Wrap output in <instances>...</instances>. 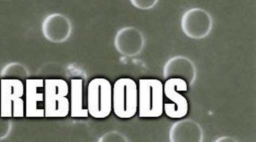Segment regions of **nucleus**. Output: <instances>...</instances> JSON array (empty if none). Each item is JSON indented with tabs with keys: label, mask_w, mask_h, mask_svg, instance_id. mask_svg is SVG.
<instances>
[{
	"label": "nucleus",
	"mask_w": 256,
	"mask_h": 142,
	"mask_svg": "<svg viewBox=\"0 0 256 142\" xmlns=\"http://www.w3.org/2000/svg\"><path fill=\"white\" fill-rule=\"evenodd\" d=\"M140 118H157L164 114V84L156 78H140L138 88Z\"/></svg>",
	"instance_id": "1"
},
{
	"label": "nucleus",
	"mask_w": 256,
	"mask_h": 142,
	"mask_svg": "<svg viewBox=\"0 0 256 142\" xmlns=\"http://www.w3.org/2000/svg\"><path fill=\"white\" fill-rule=\"evenodd\" d=\"M70 86L62 78L44 80V115L46 118H64L70 114Z\"/></svg>",
	"instance_id": "2"
},
{
	"label": "nucleus",
	"mask_w": 256,
	"mask_h": 142,
	"mask_svg": "<svg viewBox=\"0 0 256 142\" xmlns=\"http://www.w3.org/2000/svg\"><path fill=\"white\" fill-rule=\"evenodd\" d=\"M0 114L5 118L24 116V84L18 78L0 80Z\"/></svg>",
	"instance_id": "3"
},
{
	"label": "nucleus",
	"mask_w": 256,
	"mask_h": 142,
	"mask_svg": "<svg viewBox=\"0 0 256 142\" xmlns=\"http://www.w3.org/2000/svg\"><path fill=\"white\" fill-rule=\"evenodd\" d=\"M88 114L96 119L107 118L112 110V86L107 78L92 80L87 88Z\"/></svg>",
	"instance_id": "4"
},
{
	"label": "nucleus",
	"mask_w": 256,
	"mask_h": 142,
	"mask_svg": "<svg viewBox=\"0 0 256 142\" xmlns=\"http://www.w3.org/2000/svg\"><path fill=\"white\" fill-rule=\"evenodd\" d=\"M112 110L117 117L130 119L138 112V86L134 80H117L112 88Z\"/></svg>",
	"instance_id": "5"
},
{
	"label": "nucleus",
	"mask_w": 256,
	"mask_h": 142,
	"mask_svg": "<svg viewBox=\"0 0 256 142\" xmlns=\"http://www.w3.org/2000/svg\"><path fill=\"white\" fill-rule=\"evenodd\" d=\"M188 89V84L180 78H168L164 82V96L170 103L164 104V112L171 119H182L188 114V101L180 92H185Z\"/></svg>",
	"instance_id": "6"
},
{
	"label": "nucleus",
	"mask_w": 256,
	"mask_h": 142,
	"mask_svg": "<svg viewBox=\"0 0 256 142\" xmlns=\"http://www.w3.org/2000/svg\"><path fill=\"white\" fill-rule=\"evenodd\" d=\"M182 29L185 35L194 40L206 38L212 29V15L200 8H192L185 12L182 18Z\"/></svg>",
	"instance_id": "7"
},
{
	"label": "nucleus",
	"mask_w": 256,
	"mask_h": 142,
	"mask_svg": "<svg viewBox=\"0 0 256 142\" xmlns=\"http://www.w3.org/2000/svg\"><path fill=\"white\" fill-rule=\"evenodd\" d=\"M114 45L118 52L122 56H136L144 49L145 38L140 30L133 26H128L117 32Z\"/></svg>",
	"instance_id": "8"
},
{
	"label": "nucleus",
	"mask_w": 256,
	"mask_h": 142,
	"mask_svg": "<svg viewBox=\"0 0 256 142\" xmlns=\"http://www.w3.org/2000/svg\"><path fill=\"white\" fill-rule=\"evenodd\" d=\"M24 114L28 118H43L44 80L26 78L24 88Z\"/></svg>",
	"instance_id": "9"
},
{
	"label": "nucleus",
	"mask_w": 256,
	"mask_h": 142,
	"mask_svg": "<svg viewBox=\"0 0 256 142\" xmlns=\"http://www.w3.org/2000/svg\"><path fill=\"white\" fill-rule=\"evenodd\" d=\"M72 32V22L66 15L52 14L43 21V36L50 42H64L70 38Z\"/></svg>",
	"instance_id": "10"
},
{
	"label": "nucleus",
	"mask_w": 256,
	"mask_h": 142,
	"mask_svg": "<svg viewBox=\"0 0 256 142\" xmlns=\"http://www.w3.org/2000/svg\"><path fill=\"white\" fill-rule=\"evenodd\" d=\"M164 78H182L187 84H192L196 78V66L187 57H172L164 66Z\"/></svg>",
	"instance_id": "11"
},
{
	"label": "nucleus",
	"mask_w": 256,
	"mask_h": 142,
	"mask_svg": "<svg viewBox=\"0 0 256 142\" xmlns=\"http://www.w3.org/2000/svg\"><path fill=\"white\" fill-rule=\"evenodd\" d=\"M203 130L196 122L182 119L176 122L170 130V142H203Z\"/></svg>",
	"instance_id": "12"
},
{
	"label": "nucleus",
	"mask_w": 256,
	"mask_h": 142,
	"mask_svg": "<svg viewBox=\"0 0 256 142\" xmlns=\"http://www.w3.org/2000/svg\"><path fill=\"white\" fill-rule=\"evenodd\" d=\"M84 82L80 78H72L70 82V112L72 118H87L88 110L84 108Z\"/></svg>",
	"instance_id": "13"
},
{
	"label": "nucleus",
	"mask_w": 256,
	"mask_h": 142,
	"mask_svg": "<svg viewBox=\"0 0 256 142\" xmlns=\"http://www.w3.org/2000/svg\"><path fill=\"white\" fill-rule=\"evenodd\" d=\"M0 76L2 78H22L26 80L30 76L28 68L19 62H12L3 68Z\"/></svg>",
	"instance_id": "14"
},
{
	"label": "nucleus",
	"mask_w": 256,
	"mask_h": 142,
	"mask_svg": "<svg viewBox=\"0 0 256 142\" xmlns=\"http://www.w3.org/2000/svg\"><path fill=\"white\" fill-rule=\"evenodd\" d=\"M8 119L10 118H5V117L0 118V140L7 138L12 133V122Z\"/></svg>",
	"instance_id": "15"
},
{
	"label": "nucleus",
	"mask_w": 256,
	"mask_h": 142,
	"mask_svg": "<svg viewBox=\"0 0 256 142\" xmlns=\"http://www.w3.org/2000/svg\"><path fill=\"white\" fill-rule=\"evenodd\" d=\"M100 142H126L128 138L117 131H110L102 136L98 140Z\"/></svg>",
	"instance_id": "16"
},
{
	"label": "nucleus",
	"mask_w": 256,
	"mask_h": 142,
	"mask_svg": "<svg viewBox=\"0 0 256 142\" xmlns=\"http://www.w3.org/2000/svg\"><path fill=\"white\" fill-rule=\"evenodd\" d=\"M159 0H130L131 4L138 10H150L158 3Z\"/></svg>",
	"instance_id": "17"
},
{
	"label": "nucleus",
	"mask_w": 256,
	"mask_h": 142,
	"mask_svg": "<svg viewBox=\"0 0 256 142\" xmlns=\"http://www.w3.org/2000/svg\"><path fill=\"white\" fill-rule=\"evenodd\" d=\"M236 142V140L232 138H229V136H222L220 138L216 140V142Z\"/></svg>",
	"instance_id": "18"
}]
</instances>
